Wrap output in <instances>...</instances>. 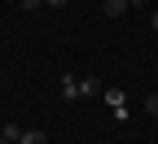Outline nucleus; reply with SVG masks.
Here are the masks:
<instances>
[{"mask_svg":"<svg viewBox=\"0 0 158 144\" xmlns=\"http://www.w3.org/2000/svg\"><path fill=\"white\" fill-rule=\"evenodd\" d=\"M127 9H132V0H101V13L106 18H123Z\"/></svg>","mask_w":158,"mask_h":144,"instance_id":"obj_3","label":"nucleus"},{"mask_svg":"<svg viewBox=\"0 0 158 144\" xmlns=\"http://www.w3.org/2000/svg\"><path fill=\"white\" fill-rule=\"evenodd\" d=\"M22 144H48V135H44V131H40V127H31V131L22 135Z\"/></svg>","mask_w":158,"mask_h":144,"instance_id":"obj_5","label":"nucleus"},{"mask_svg":"<svg viewBox=\"0 0 158 144\" xmlns=\"http://www.w3.org/2000/svg\"><path fill=\"white\" fill-rule=\"evenodd\" d=\"M145 114H154V118H158V88L145 96Z\"/></svg>","mask_w":158,"mask_h":144,"instance_id":"obj_7","label":"nucleus"},{"mask_svg":"<svg viewBox=\"0 0 158 144\" xmlns=\"http://www.w3.org/2000/svg\"><path fill=\"white\" fill-rule=\"evenodd\" d=\"M149 26H154V31H158V9H154V13H149Z\"/></svg>","mask_w":158,"mask_h":144,"instance_id":"obj_11","label":"nucleus"},{"mask_svg":"<svg viewBox=\"0 0 158 144\" xmlns=\"http://www.w3.org/2000/svg\"><path fill=\"white\" fill-rule=\"evenodd\" d=\"M18 5H22V9L31 13V9H40V5H44V0H18Z\"/></svg>","mask_w":158,"mask_h":144,"instance_id":"obj_8","label":"nucleus"},{"mask_svg":"<svg viewBox=\"0 0 158 144\" xmlns=\"http://www.w3.org/2000/svg\"><path fill=\"white\" fill-rule=\"evenodd\" d=\"M62 100H79V74L62 70Z\"/></svg>","mask_w":158,"mask_h":144,"instance_id":"obj_2","label":"nucleus"},{"mask_svg":"<svg viewBox=\"0 0 158 144\" xmlns=\"http://www.w3.org/2000/svg\"><path fill=\"white\" fill-rule=\"evenodd\" d=\"M22 127H18V122H5V127H0V144H22Z\"/></svg>","mask_w":158,"mask_h":144,"instance_id":"obj_4","label":"nucleus"},{"mask_svg":"<svg viewBox=\"0 0 158 144\" xmlns=\"http://www.w3.org/2000/svg\"><path fill=\"white\" fill-rule=\"evenodd\" d=\"M79 96H97V79H79Z\"/></svg>","mask_w":158,"mask_h":144,"instance_id":"obj_6","label":"nucleus"},{"mask_svg":"<svg viewBox=\"0 0 158 144\" xmlns=\"http://www.w3.org/2000/svg\"><path fill=\"white\" fill-rule=\"evenodd\" d=\"M44 5H48V9H62V5H66V0H44Z\"/></svg>","mask_w":158,"mask_h":144,"instance_id":"obj_9","label":"nucleus"},{"mask_svg":"<svg viewBox=\"0 0 158 144\" xmlns=\"http://www.w3.org/2000/svg\"><path fill=\"white\" fill-rule=\"evenodd\" d=\"M101 100L110 105L114 122H127V96H123V88H106V92H101Z\"/></svg>","mask_w":158,"mask_h":144,"instance_id":"obj_1","label":"nucleus"},{"mask_svg":"<svg viewBox=\"0 0 158 144\" xmlns=\"http://www.w3.org/2000/svg\"><path fill=\"white\" fill-rule=\"evenodd\" d=\"M132 9H149V0H132Z\"/></svg>","mask_w":158,"mask_h":144,"instance_id":"obj_10","label":"nucleus"}]
</instances>
